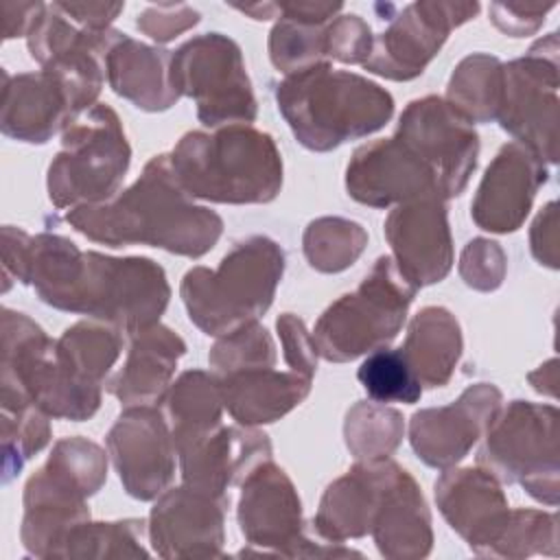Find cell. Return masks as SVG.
<instances>
[{"mask_svg": "<svg viewBox=\"0 0 560 560\" xmlns=\"http://www.w3.org/2000/svg\"><path fill=\"white\" fill-rule=\"evenodd\" d=\"M2 278L4 291L20 280L48 306L92 315L127 335L158 324L171 298L166 273L151 258L81 252L66 236H31L13 225L2 228Z\"/></svg>", "mask_w": 560, "mask_h": 560, "instance_id": "6da1fadb", "label": "cell"}, {"mask_svg": "<svg viewBox=\"0 0 560 560\" xmlns=\"http://www.w3.org/2000/svg\"><path fill=\"white\" fill-rule=\"evenodd\" d=\"M66 221L94 243L151 245L188 258L210 252L223 232L221 217L192 203L177 184L168 153L153 155L127 190L103 203L72 208Z\"/></svg>", "mask_w": 560, "mask_h": 560, "instance_id": "7a4b0ae2", "label": "cell"}, {"mask_svg": "<svg viewBox=\"0 0 560 560\" xmlns=\"http://www.w3.org/2000/svg\"><path fill=\"white\" fill-rule=\"evenodd\" d=\"M177 184L217 203H267L282 188V155L273 138L249 125L188 131L168 153Z\"/></svg>", "mask_w": 560, "mask_h": 560, "instance_id": "3957f363", "label": "cell"}, {"mask_svg": "<svg viewBox=\"0 0 560 560\" xmlns=\"http://www.w3.org/2000/svg\"><path fill=\"white\" fill-rule=\"evenodd\" d=\"M278 109L300 144L330 151L385 127L394 114V98L378 83L317 63L287 74L276 90Z\"/></svg>", "mask_w": 560, "mask_h": 560, "instance_id": "277c9868", "label": "cell"}, {"mask_svg": "<svg viewBox=\"0 0 560 560\" xmlns=\"http://www.w3.org/2000/svg\"><path fill=\"white\" fill-rule=\"evenodd\" d=\"M284 271V252L269 236L238 241L217 269L192 267L179 293L190 322L206 335H228L256 322L273 302Z\"/></svg>", "mask_w": 560, "mask_h": 560, "instance_id": "5b68a950", "label": "cell"}, {"mask_svg": "<svg viewBox=\"0 0 560 560\" xmlns=\"http://www.w3.org/2000/svg\"><path fill=\"white\" fill-rule=\"evenodd\" d=\"M107 479L105 451L85 438H63L24 486L20 538L37 558H57L66 536L90 521L85 499Z\"/></svg>", "mask_w": 560, "mask_h": 560, "instance_id": "8992f818", "label": "cell"}, {"mask_svg": "<svg viewBox=\"0 0 560 560\" xmlns=\"http://www.w3.org/2000/svg\"><path fill=\"white\" fill-rule=\"evenodd\" d=\"M2 407L35 405L46 416L88 420L101 407V385L77 376L28 315L2 311Z\"/></svg>", "mask_w": 560, "mask_h": 560, "instance_id": "52a82bcc", "label": "cell"}, {"mask_svg": "<svg viewBox=\"0 0 560 560\" xmlns=\"http://www.w3.org/2000/svg\"><path fill=\"white\" fill-rule=\"evenodd\" d=\"M416 291L394 258L381 256L354 291L319 315L311 332L317 354L343 363L385 348L400 332Z\"/></svg>", "mask_w": 560, "mask_h": 560, "instance_id": "ba28073f", "label": "cell"}, {"mask_svg": "<svg viewBox=\"0 0 560 560\" xmlns=\"http://www.w3.org/2000/svg\"><path fill=\"white\" fill-rule=\"evenodd\" d=\"M131 149L118 114L103 103L63 125L61 149L48 166V197L55 208L103 203L118 195Z\"/></svg>", "mask_w": 560, "mask_h": 560, "instance_id": "9c48e42d", "label": "cell"}, {"mask_svg": "<svg viewBox=\"0 0 560 560\" xmlns=\"http://www.w3.org/2000/svg\"><path fill=\"white\" fill-rule=\"evenodd\" d=\"M499 481L521 483L534 499L558 503V409L512 400L497 413L477 455Z\"/></svg>", "mask_w": 560, "mask_h": 560, "instance_id": "30bf717a", "label": "cell"}, {"mask_svg": "<svg viewBox=\"0 0 560 560\" xmlns=\"http://www.w3.org/2000/svg\"><path fill=\"white\" fill-rule=\"evenodd\" d=\"M171 83L179 96L195 98L197 118L210 129L249 125L256 118V96L241 48L221 33L182 44L171 55Z\"/></svg>", "mask_w": 560, "mask_h": 560, "instance_id": "8fae6325", "label": "cell"}, {"mask_svg": "<svg viewBox=\"0 0 560 560\" xmlns=\"http://www.w3.org/2000/svg\"><path fill=\"white\" fill-rule=\"evenodd\" d=\"M243 492L238 501V525L245 540L260 549V553L276 556H361L359 551L328 542L306 529L302 521V501L289 475L262 459L241 481Z\"/></svg>", "mask_w": 560, "mask_h": 560, "instance_id": "7c38bea8", "label": "cell"}, {"mask_svg": "<svg viewBox=\"0 0 560 560\" xmlns=\"http://www.w3.org/2000/svg\"><path fill=\"white\" fill-rule=\"evenodd\" d=\"M497 120L542 162H558V37L536 42L503 63Z\"/></svg>", "mask_w": 560, "mask_h": 560, "instance_id": "4fadbf2b", "label": "cell"}, {"mask_svg": "<svg viewBox=\"0 0 560 560\" xmlns=\"http://www.w3.org/2000/svg\"><path fill=\"white\" fill-rule=\"evenodd\" d=\"M398 138L433 175L440 199L464 192L479 158L475 125L442 96L411 101L400 114Z\"/></svg>", "mask_w": 560, "mask_h": 560, "instance_id": "5bb4252c", "label": "cell"}, {"mask_svg": "<svg viewBox=\"0 0 560 560\" xmlns=\"http://www.w3.org/2000/svg\"><path fill=\"white\" fill-rule=\"evenodd\" d=\"M477 13V2H411L374 37L363 68L394 81L416 79L440 52L448 33Z\"/></svg>", "mask_w": 560, "mask_h": 560, "instance_id": "9a60e30c", "label": "cell"}, {"mask_svg": "<svg viewBox=\"0 0 560 560\" xmlns=\"http://www.w3.org/2000/svg\"><path fill=\"white\" fill-rule=\"evenodd\" d=\"M107 451L129 497L151 501L175 475V442L153 405L127 407L107 433Z\"/></svg>", "mask_w": 560, "mask_h": 560, "instance_id": "2e32d148", "label": "cell"}, {"mask_svg": "<svg viewBox=\"0 0 560 560\" xmlns=\"http://www.w3.org/2000/svg\"><path fill=\"white\" fill-rule=\"evenodd\" d=\"M499 411L501 392L492 383L470 385L451 405L416 411L409 442L427 466L446 470L468 455Z\"/></svg>", "mask_w": 560, "mask_h": 560, "instance_id": "e0dca14e", "label": "cell"}, {"mask_svg": "<svg viewBox=\"0 0 560 560\" xmlns=\"http://www.w3.org/2000/svg\"><path fill=\"white\" fill-rule=\"evenodd\" d=\"M228 497L179 486L164 490L149 516V540L162 558L223 556Z\"/></svg>", "mask_w": 560, "mask_h": 560, "instance_id": "ac0fdd59", "label": "cell"}, {"mask_svg": "<svg viewBox=\"0 0 560 560\" xmlns=\"http://www.w3.org/2000/svg\"><path fill=\"white\" fill-rule=\"evenodd\" d=\"M385 238L398 271L413 287L435 284L448 276L453 241L442 199L422 197L398 203L385 219Z\"/></svg>", "mask_w": 560, "mask_h": 560, "instance_id": "d6986e66", "label": "cell"}, {"mask_svg": "<svg viewBox=\"0 0 560 560\" xmlns=\"http://www.w3.org/2000/svg\"><path fill=\"white\" fill-rule=\"evenodd\" d=\"M547 177V164L527 147L514 140L503 144L477 188L470 206L472 221L497 234L518 230Z\"/></svg>", "mask_w": 560, "mask_h": 560, "instance_id": "ffe728a7", "label": "cell"}, {"mask_svg": "<svg viewBox=\"0 0 560 560\" xmlns=\"http://www.w3.org/2000/svg\"><path fill=\"white\" fill-rule=\"evenodd\" d=\"M346 188L352 199L372 208L422 197L440 199L431 171L394 136L368 142L354 151L346 168Z\"/></svg>", "mask_w": 560, "mask_h": 560, "instance_id": "44dd1931", "label": "cell"}, {"mask_svg": "<svg viewBox=\"0 0 560 560\" xmlns=\"http://www.w3.org/2000/svg\"><path fill=\"white\" fill-rule=\"evenodd\" d=\"M435 501L468 547L479 556H490L512 512L499 479L483 466L446 470L435 481Z\"/></svg>", "mask_w": 560, "mask_h": 560, "instance_id": "7402d4cb", "label": "cell"}, {"mask_svg": "<svg viewBox=\"0 0 560 560\" xmlns=\"http://www.w3.org/2000/svg\"><path fill=\"white\" fill-rule=\"evenodd\" d=\"M186 486L214 497H225L228 486L238 483L262 459L271 457L265 433L254 429H217L175 444Z\"/></svg>", "mask_w": 560, "mask_h": 560, "instance_id": "603a6c76", "label": "cell"}, {"mask_svg": "<svg viewBox=\"0 0 560 560\" xmlns=\"http://www.w3.org/2000/svg\"><path fill=\"white\" fill-rule=\"evenodd\" d=\"M79 114L66 83L50 70L9 77L2 85V133L22 142L44 144Z\"/></svg>", "mask_w": 560, "mask_h": 560, "instance_id": "cb8c5ba5", "label": "cell"}, {"mask_svg": "<svg viewBox=\"0 0 560 560\" xmlns=\"http://www.w3.org/2000/svg\"><path fill=\"white\" fill-rule=\"evenodd\" d=\"M392 459L359 462L335 479L313 518V532L328 542L361 538L372 532V523L383 497Z\"/></svg>", "mask_w": 560, "mask_h": 560, "instance_id": "d4e9b609", "label": "cell"}, {"mask_svg": "<svg viewBox=\"0 0 560 560\" xmlns=\"http://www.w3.org/2000/svg\"><path fill=\"white\" fill-rule=\"evenodd\" d=\"M370 534L378 551L392 560L424 558L433 547L424 497L416 479L396 462H392Z\"/></svg>", "mask_w": 560, "mask_h": 560, "instance_id": "484cf974", "label": "cell"}, {"mask_svg": "<svg viewBox=\"0 0 560 560\" xmlns=\"http://www.w3.org/2000/svg\"><path fill=\"white\" fill-rule=\"evenodd\" d=\"M186 352L184 339L160 322L133 335L122 370L107 383V389L125 405H153L171 387L179 357Z\"/></svg>", "mask_w": 560, "mask_h": 560, "instance_id": "4316f807", "label": "cell"}, {"mask_svg": "<svg viewBox=\"0 0 560 560\" xmlns=\"http://www.w3.org/2000/svg\"><path fill=\"white\" fill-rule=\"evenodd\" d=\"M311 376L295 370L254 368L219 378L221 398L232 418L245 427L276 422L298 407L311 392Z\"/></svg>", "mask_w": 560, "mask_h": 560, "instance_id": "83f0119b", "label": "cell"}, {"mask_svg": "<svg viewBox=\"0 0 560 560\" xmlns=\"http://www.w3.org/2000/svg\"><path fill=\"white\" fill-rule=\"evenodd\" d=\"M171 50L122 35L107 55L109 88L140 109H168L179 98L171 83Z\"/></svg>", "mask_w": 560, "mask_h": 560, "instance_id": "f1b7e54d", "label": "cell"}, {"mask_svg": "<svg viewBox=\"0 0 560 560\" xmlns=\"http://www.w3.org/2000/svg\"><path fill=\"white\" fill-rule=\"evenodd\" d=\"M462 346L455 315L444 306H424L409 322L400 350L422 387H442L453 376Z\"/></svg>", "mask_w": 560, "mask_h": 560, "instance_id": "f546056e", "label": "cell"}, {"mask_svg": "<svg viewBox=\"0 0 560 560\" xmlns=\"http://www.w3.org/2000/svg\"><path fill=\"white\" fill-rule=\"evenodd\" d=\"M173 442L208 433L221 424V387L214 374L203 370L184 372L164 394Z\"/></svg>", "mask_w": 560, "mask_h": 560, "instance_id": "4dcf8cb0", "label": "cell"}, {"mask_svg": "<svg viewBox=\"0 0 560 560\" xmlns=\"http://www.w3.org/2000/svg\"><path fill=\"white\" fill-rule=\"evenodd\" d=\"M503 63L486 52L464 57L451 74L446 101L472 125L497 120Z\"/></svg>", "mask_w": 560, "mask_h": 560, "instance_id": "1f68e13d", "label": "cell"}, {"mask_svg": "<svg viewBox=\"0 0 560 560\" xmlns=\"http://www.w3.org/2000/svg\"><path fill=\"white\" fill-rule=\"evenodd\" d=\"M57 350L77 376L101 385L122 350V330L112 324L77 322L57 339Z\"/></svg>", "mask_w": 560, "mask_h": 560, "instance_id": "d6a6232c", "label": "cell"}, {"mask_svg": "<svg viewBox=\"0 0 560 560\" xmlns=\"http://www.w3.org/2000/svg\"><path fill=\"white\" fill-rule=\"evenodd\" d=\"M144 521L125 518L112 523H90L74 527L57 551V558H138L144 549Z\"/></svg>", "mask_w": 560, "mask_h": 560, "instance_id": "836d02e7", "label": "cell"}, {"mask_svg": "<svg viewBox=\"0 0 560 560\" xmlns=\"http://www.w3.org/2000/svg\"><path fill=\"white\" fill-rule=\"evenodd\" d=\"M304 256L308 265L324 273H337L354 265L368 245L365 230L341 217H322L308 223L304 238Z\"/></svg>", "mask_w": 560, "mask_h": 560, "instance_id": "e575fe53", "label": "cell"}, {"mask_svg": "<svg viewBox=\"0 0 560 560\" xmlns=\"http://www.w3.org/2000/svg\"><path fill=\"white\" fill-rule=\"evenodd\" d=\"M402 416L381 402H357L343 424L346 446L361 462L387 459L402 440Z\"/></svg>", "mask_w": 560, "mask_h": 560, "instance_id": "d590c367", "label": "cell"}, {"mask_svg": "<svg viewBox=\"0 0 560 560\" xmlns=\"http://www.w3.org/2000/svg\"><path fill=\"white\" fill-rule=\"evenodd\" d=\"M359 383L374 402L413 405L422 396V385L411 372L400 348L372 350L357 372Z\"/></svg>", "mask_w": 560, "mask_h": 560, "instance_id": "8d00e7d4", "label": "cell"}, {"mask_svg": "<svg viewBox=\"0 0 560 560\" xmlns=\"http://www.w3.org/2000/svg\"><path fill=\"white\" fill-rule=\"evenodd\" d=\"M2 481L9 483L28 457L50 440L48 416L35 405L2 407Z\"/></svg>", "mask_w": 560, "mask_h": 560, "instance_id": "74e56055", "label": "cell"}, {"mask_svg": "<svg viewBox=\"0 0 560 560\" xmlns=\"http://www.w3.org/2000/svg\"><path fill=\"white\" fill-rule=\"evenodd\" d=\"M271 63L293 74L317 63H330L326 57V24H306L280 18L269 35Z\"/></svg>", "mask_w": 560, "mask_h": 560, "instance_id": "f35d334b", "label": "cell"}, {"mask_svg": "<svg viewBox=\"0 0 560 560\" xmlns=\"http://www.w3.org/2000/svg\"><path fill=\"white\" fill-rule=\"evenodd\" d=\"M210 368L217 378L254 368L276 365V346L265 326L256 322L243 324L241 328L221 335L208 354Z\"/></svg>", "mask_w": 560, "mask_h": 560, "instance_id": "ab89813d", "label": "cell"}, {"mask_svg": "<svg viewBox=\"0 0 560 560\" xmlns=\"http://www.w3.org/2000/svg\"><path fill=\"white\" fill-rule=\"evenodd\" d=\"M534 553H558L556 514L540 510H512L508 525L490 556L527 558Z\"/></svg>", "mask_w": 560, "mask_h": 560, "instance_id": "60d3db41", "label": "cell"}, {"mask_svg": "<svg viewBox=\"0 0 560 560\" xmlns=\"http://www.w3.org/2000/svg\"><path fill=\"white\" fill-rule=\"evenodd\" d=\"M505 254L499 243L472 238L459 258V276L477 291H494L505 276Z\"/></svg>", "mask_w": 560, "mask_h": 560, "instance_id": "b9f144b4", "label": "cell"}, {"mask_svg": "<svg viewBox=\"0 0 560 560\" xmlns=\"http://www.w3.org/2000/svg\"><path fill=\"white\" fill-rule=\"evenodd\" d=\"M374 35L370 24L359 15L335 18L326 26V57L341 63H365L372 52Z\"/></svg>", "mask_w": 560, "mask_h": 560, "instance_id": "7bdbcfd3", "label": "cell"}, {"mask_svg": "<svg viewBox=\"0 0 560 560\" xmlns=\"http://www.w3.org/2000/svg\"><path fill=\"white\" fill-rule=\"evenodd\" d=\"M276 326L280 332L282 354H284L287 365L291 370L313 378V374L317 370V350L313 346L311 332L306 330L304 322L300 317H295L293 313H284L278 317Z\"/></svg>", "mask_w": 560, "mask_h": 560, "instance_id": "ee69618b", "label": "cell"}, {"mask_svg": "<svg viewBox=\"0 0 560 560\" xmlns=\"http://www.w3.org/2000/svg\"><path fill=\"white\" fill-rule=\"evenodd\" d=\"M199 22V11L188 4H158L138 15L136 26L155 42H168Z\"/></svg>", "mask_w": 560, "mask_h": 560, "instance_id": "f6af8a7d", "label": "cell"}, {"mask_svg": "<svg viewBox=\"0 0 560 560\" xmlns=\"http://www.w3.org/2000/svg\"><path fill=\"white\" fill-rule=\"evenodd\" d=\"M553 4H505V2H494L490 4V20L494 26L512 37H523L534 31L545 22L547 11H551Z\"/></svg>", "mask_w": 560, "mask_h": 560, "instance_id": "bcb514c9", "label": "cell"}, {"mask_svg": "<svg viewBox=\"0 0 560 560\" xmlns=\"http://www.w3.org/2000/svg\"><path fill=\"white\" fill-rule=\"evenodd\" d=\"M556 201H549L532 225V254L540 265L558 269V236H556Z\"/></svg>", "mask_w": 560, "mask_h": 560, "instance_id": "7dc6e473", "label": "cell"}, {"mask_svg": "<svg viewBox=\"0 0 560 560\" xmlns=\"http://www.w3.org/2000/svg\"><path fill=\"white\" fill-rule=\"evenodd\" d=\"M63 13H68L79 26L103 31L109 28V24L116 20V15L122 11L125 4L116 2H57Z\"/></svg>", "mask_w": 560, "mask_h": 560, "instance_id": "c3c4849f", "label": "cell"}, {"mask_svg": "<svg viewBox=\"0 0 560 560\" xmlns=\"http://www.w3.org/2000/svg\"><path fill=\"white\" fill-rule=\"evenodd\" d=\"M44 2H4V39L26 35Z\"/></svg>", "mask_w": 560, "mask_h": 560, "instance_id": "681fc988", "label": "cell"}]
</instances>
